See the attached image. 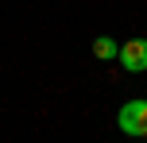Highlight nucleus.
<instances>
[{
	"label": "nucleus",
	"instance_id": "nucleus-1",
	"mask_svg": "<svg viewBox=\"0 0 147 143\" xmlns=\"http://www.w3.org/2000/svg\"><path fill=\"white\" fill-rule=\"evenodd\" d=\"M116 124L124 136H147V101H128L116 112Z\"/></svg>",
	"mask_w": 147,
	"mask_h": 143
},
{
	"label": "nucleus",
	"instance_id": "nucleus-2",
	"mask_svg": "<svg viewBox=\"0 0 147 143\" xmlns=\"http://www.w3.org/2000/svg\"><path fill=\"white\" fill-rule=\"evenodd\" d=\"M116 62L128 70V74H143L147 70V39H128V43H120Z\"/></svg>",
	"mask_w": 147,
	"mask_h": 143
},
{
	"label": "nucleus",
	"instance_id": "nucleus-3",
	"mask_svg": "<svg viewBox=\"0 0 147 143\" xmlns=\"http://www.w3.org/2000/svg\"><path fill=\"white\" fill-rule=\"evenodd\" d=\"M93 54H97V58H116V54H120V46H116V39L97 35V39H93Z\"/></svg>",
	"mask_w": 147,
	"mask_h": 143
}]
</instances>
